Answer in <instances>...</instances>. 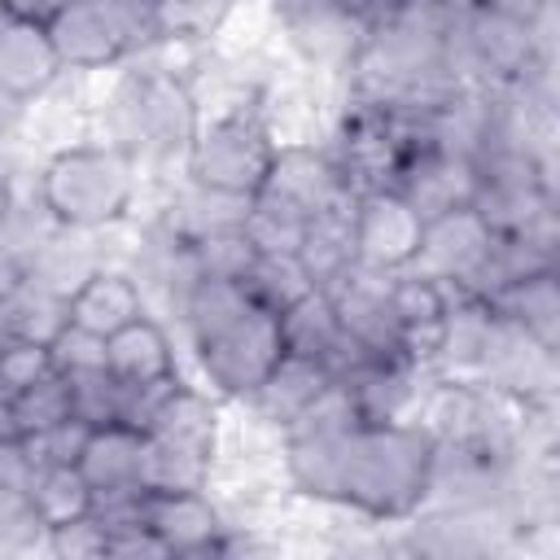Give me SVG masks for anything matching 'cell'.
Wrapping results in <instances>:
<instances>
[{"label": "cell", "mask_w": 560, "mask_h": 560, "mask_svg": "<svg viewBox=\"0 0 560 560\" xmlns=\"http://www.w3.org/2000/svg\"><path fill=\"white\" fill-rule=\"evenodd\" d=\"M394 192H402L411 201V210L429 223L438 214H451L459 206H472V192H477V166L459 153H446V149H416L402 171H398V184Z\"/></svg>", "instance_id": "obj_12"}, {"label": "cell", "mask_w": 560, "mask_h": 560, "mask_svg": "<svg viewBox=\"0 0 560 560\" xmlns=\"http://www.w3.org/2000/svg\"><path fill=\"white\" fill-rule=\"evenodd\" d=\"M232 13H236L232 4H188V0L153 4V35H158V44L192 48V44H206V39L223 35V26H228Z\"/></svg>", "instance_id": "obj_23"}, {"label": "cell", "mask_w": 560, "mask_h": 560, "mask_svg": "<svg viewBox=\"0 0 560 560\" xmlns=\"http://www.w3.org/2000/svg\"><path fill=\"white\" fill-rule=\"evenodd\" d=\"M74 468L88 481L92 499L96 494L144 486L140 481V468H144V433L131 429V424H96V429H88Z\"/></svg>", "instance_id": "obj_17"}, {"label": "cell", "mask_w": 560, "mask_h": 560, "mask_svg": "<svg viewBox=\"0 0 560 560\" xmlns=\"http://www.w3.org/2000/svg\"><path fill=\"white\" fill-rule=\"evenodd\" d=\"M0 542H13L22 551H31L35 542H44V525L31 508V494L0 486Z\"/></svg>", "instance_id": "obj_29"}, {"label": "cell", "mask_w": 560, "mask_h": 560, "mask_svg": "<svg viewBox=\"0 0 560 560\" xmlns=\"http://www.w3.org/2000/svg\"><path fill=\"white\" fill-rule=\"evenodd\" d=\"M26 289V262L0 241V306H9Z\"/></svg>", "instance_id": "obj_34"}, {"label": "cell", "mask_w": 560, "mask_h": 560, "mask_svg": "<svg viewBox=\"0 0 560 560\" xmlns=\"http://www.w3.org/2000/svg\"><path fill=\"white\" fill-rule=\"evenodd\" d=\"M52 368V350L48 341H31V337H4L0 341V402L13 407L26 389H35L39 381H48Z\"/></svg>", "instance_id": "obj_24"}, {"label": "cell", "mask_w": 560, "mask_h": 560, "mask_svg": "<svg viewBox=\"0 0 560 560\" xmlns=\"http://www.w3.org/2000/svg\"><path fill=\"white\" fill-rule=\"evenodd\" d=\"M26 551L22 547H13V542H0V560H22Z\"/></svg>", "instance_id": "obj_38"}, {"label": "cell", "mask_w": 560, "mask_h": 560, "mask_svg": "<svg viewBox=\"0 0 560 560\" xmlns=\"http://www.w3.org/2000/svg\"><path fill=\"white\" fill-rule=\"evenodd\" d=\"M48 350H52V368L61 376H79V372H101L105 368V341L83 332V328H70V324L48 341Z\"/></svg>", "instance_id": "obj_27"}, {"label": "cell", "mask_w": 560, "mask_h": 560, "mask_svg": "<svg viewBox=\"0 0 560 560\" xmlns=\"http://www.w3.org/2000/svg\"><path fill=\"white\" fill-rule=\"evenodd\" d=\"M350 232H354V267L376 271V276H398L416 267L424 219L411 210L402 192L385 188V192H368L354 201Z\"/></svg>", "instance_id": "obj_8"}, {"label": "cell", "mask_w": 560, "mask_h": 560, "mask_svg": "<svg viewBox=\"0 0 560 560\" xmlns=\"http://www.w3.org/2000/svg\"><path fill=\"white\" fill-rule=\"evenodd\" d=\"M61 61L48 44L39 9L26 4H0V92L18 105H31L52 92L61 79Z\"/></svg>", "instance_id": "obj_11"}, {"label": "cell", "mask_w": 560, "mask_h": 560, "mask_svg": "<svg viewBox=\"0 0 560 560\" xmlns=\"http://www.w3.org/2000/svg\"><path fill=\"white\" fill-rule=\"evenodd\" d=\"M105 538H109V529L96 516H83L74 525H61V529L44 534V547L52 551V560H101Z\"/></svg>", "instance_id": "obj_28"}, {"label": "cell", "mask_w": 560, "mask_h": 560, "mask_svg": "<svg viewBox=\"0 0 560 560\" xmlns=\"http://www.w3.org/2000/svg\"><path fill=\"white\" fill-rule=\"evenodd\" d=\"M245 289L254 293L258 306H267L271 315H280L284 306H293V302H298L302 293H311L315 284L306 280V271H302V262H298L293 254H262L258 267H254L249 280H245Z\"/></svg>", "instance_id": "obj_26"}, {"label": "cell", "mask_w": 560, "mask_h": 560, "mask_svg": "<svg viewBox=\"0 0 560 560\" xmlns=\"http://www.w3.org/2000/svg\"><path fill=\"white\" fill-rule=\"evenodd\" d=\"M140 315H149V302L136 284V276L122 267H92L66 298V324L83 328L101 341H109Z\"/></svg>", "instance_id": "obj_13"}, {"label": "cell", "mask_w": 560, "mask_h": 560, "mask_svg": "<svg viewBox=\"0 0 560 560\" xmlns=\"http://www.w3.org/2000/svg\"><path fill=\"white\" fill-rule=\"evenodd\" d=\"M219 560H280V547L267 542L254 529H223L219 538Z\"/></svg>", "instance_id": "obj_33"}, {"label": "cell", "mask_w": 560, "mask_h": 560, "mask_svg": "<svg viewBox=\"0 0 560 560\" xmlns=\"http://www.w3.org/2000/svg\"><path fill=\"white\" fill-rule=\"evenodd\" d=\"M48 44L61 61V70H109L131 57H144L153 35V4H127V0H70V4H39Z\"/></svg>", "instance_id": "obj_5"}, {"label": "cell", "mask_w": 560, "mask_h": 560, "mask_svg": "<svg viewBox=\"0 0 560 560\" xmlns=\"http://www.w3.org/2000/svg\"><path fill=\"white\" fill-rule=\"evenodd\" d=\"M171 560H219V542H206V547H188V551H175Z\"/></svg>", "instance_id": "obj_37"}, {"label": "cell", "mask_w": 560, "mask_h": 560, "mask_svg": "<svg viewBox=\"0 0 560 560\" xmlns=\"http://www.w3.org/2000/svg\"><path fill=\"white\" fill-rule=\"evenodd\" d=\"M9 416H13V433H18V438H35V433H48V429L74 420V402H70L66 376L52 372V376L39 381L35 389H26V394L9 407Z\"/></svg>", "instance_id": "obj_25"}, {"label": "cell", "mask_w": 560, "mask_h": 560, "mask_svg": "<svg viewBox=\"0 0 560 560\" xmlns=\"http://www.w3.org/2000/svg\"><path fill=\"white\" fill-rule=\"evenodd\" d=\"M350 214L354 206L346 210H332V214H319L306 223L302 232V245H298V262L306 271V280L315 289H332L337 280H346L354 271V232H350Z\"/></svg>", "instance_id": "obj_19"}, {"label": "cell", "mask_w": 560, "mask_h": 560, "mask_svg": "<svg viewBox=\"0 0 560 560\" xmlns=\"http://www.w3.org/2000/svg\"><path fill=\"white\" fill-rule=\"evenodd\" d=\"M481 302L490 306V315L499 324H508L525 341H534V346L556 354V346H560V284H556V267L538 271V276H525V280H512V284L494 289Z\"/></svg>", "instance_id": "obj_15"}, {"label": "cell", "mask_w": 560, "mask_h": 560, "mask_svg": "<svg viewBox=\"0 0 560 560\" xmlns=\"http://www.w3.org/2000/svg\"><path fill=\"white\" fill-rule=\"evenodd\" d=\"M249 206L262 210V214H271V219H284L293 228H306L319 214H332V210L354 206V197L341 184V171L328 158V149L293 140V144H280L276 149V162L267 171V184H262V192Z\"/></svg>", "instance_id": "obj_6"}, {"label": "cell", "mask_w": 560, "mask_h": 560, "mask_svg": "<svg viewBox=\"0 0 560 560\" xmlns=\"http://www.w3.org/2000/svg\"><path fill=\"white\" fill-rule=\"evenodd\" d=\"M83 438H88V424L83 420H66L48 433H35V438H22L35 468H52V464H74L79 451H83Z\"/></svg>", "instance_id": "obj_30"}, {"label": "cell", "mask_w": 560, "mask_h": 560, "mask_svg": "<svg viewBox=\"0 0 560 560\" xmlns=\"http://www.w3.org/2000/svg\"><path fill=\"white\" fill-rule=\"evenodd\" d=\"M31 508L44 525V534L61 529V525H74L83 516H92V490L88 481L79 477L74 464H52V468H39L35 481H31Z\"/></svg>", "instance_id": "obj_22"}, {"label": "cell", "mask_w": 560, "mask_h": 560, "mask_svg": "<svg viewBox=\"0 0 560 560\" xmlns=\"http://www.w3.org/2000/svg\"><path fill=\"white\" fill-rule=\"evenodd\" d=\"M140 529H149L171 556L223 538V512L210 490H149L140 508Z\"/></svg>", "instance_id": "obj_14"}, {"label": "cell", "mask_w": 560, "mask_h": 560, "mask_svg": "<svg viewBox=\"0 0 560 560\" xmlns=\"http://www.w3.org/2000/svg\"><path fill=\"white\" fill-rule=\"evenodd\" d=\"M105 372L127 389H158L175 381L179 368H175V346L166 328L153 315H140L136 324L114 332L105 341Z\"/></svg>", "instance_id": "obj_16"}, {"label": "cell", "mask_w": 560, "mask_h": 560, "mask_svg": "<svg viewBox=\"0 0 560 560\" xmlns=\"http://www.w3.org/2000/svg\"><path fill=\"white\" fill-rule=\"evenodd\" d=\"M13 206H18V197H13V184H9V175L0 171V232H4L9 214H13Z\"/></svg>", "instance_id": "obj_36"}, {"label": "cell", "mask_w": 560, "mask_h": 560, "mask_svg": "<svg viewBox=\"0 0 560 560\" xmlns=\"http://www.w3.org/2000/svg\"><path fill=\"white\" fill-rule=\"evenodd\" d=\"M22 109H26V105H18L13 96H4V92H0V140H4V136H9L13 127H18V118H22Z\"/></svg>", "instance_id": "obj_35"}, {"label": "cell", "mask_w": 560, "mask_h": 560, "mask_svg": "<svg viewBox=\"0 0 560 560\" xmlns=\"http://www.w3.org/2000/svg\"><path fill=\"white\" fill-rule=\"evenodd\" d=\"M328 385H332V376H328L324 363L284 354V359L271 368V376L258 385V394L249 398V407H254L262 420L289 429L302 411H311V407L319 402V394H324Z\"/></svg>", "instance_id": "obj_18"}, {"label": "cell", "mask_w": 560, "mask_h": 560, "mask_svg": "<svg viewBox=\"0 0 560 560\" xmlns=\"http://www.w3.org/2000/svg\"><path fill=\"white\" fill-rule=\"evenodd\" d=\"M280 31L289 35V44L319 70H346L354 66V57L368 44L372 31V9L359 4H280L276 9Z\"/></svg>", "instance_id": "obj_10"}, {"label": "cell", "mask_w": 560, "mask_h": 560, "mask_svg": "<svg viewBox=\"0 0 560 560\" xmlns=\"http://www.w3.org/2000/svg\"><path fill=\"white\" fill-rule=\"evenodd\" d=\"M433 464L438 438L424 420L359 424L346 442L337 503L381 525L416 521L433 499Z\"/></svg>", "instance_id": "obj_1"}, {"label": "cell", "mask_w": 560, "mask_h": 560, "mask_svg": "<svg viewBox=\"0 0 560 560\" xmlns=\"http://www.w3.org/2000/svg\"><path fill=\"white\" fill-rule=\"evenodd\" d=\"M136 162L114 144H61L35 175V201L57 232H101L136 206Z\"/></svg>", "instance_id": "obj_3"}, {"label": "cell", "mask_w": 560, "mask_h": 560, "mask_svg": "<svg viewBox=\"0 0 560 560\" xmlns=\"http://www.w3.org/2000/svg\"><path fill=\"white\" fill-rule=\"evenodd\" d=\"M192 354H197V368H201L214 398L249 402L258 394V385L271 376V368L284 359L280 324L267 306H254L249 315H241L219 337L192 346Z\"/></svg>", "instance_id": "obj_7"}, {"label": "cell", "mask_w": 560, "mask_h": 560, "mask_svg": "<svg viewBox=\"0 0 560 560\" xmlns=\"http://www.w3.org/2000/svg\"><path fill=\"white\" fill-rule=\"evenodd\" d=\"M258 302L245 289V280H197L179 306V319L188 328V341L201 346L210 337H219L223 328H232L241 315H249Z\"/></svg>", "instance_id": "obj_20"}, {"label": "cell", "mask_w": 560, "mask_h": 560, "mask_svg": "<svg viewBox=\"0 0 560 560\" xmlns=\"http://www.w3.org/2000/svg\"><path fill=\"white\" fill-rule=\"evenodd\" d=\"M101 560H171V551H166L149 529L131 525V529H109Z\"/></svg>", "instance_id": "obj_31"}, {"label": "cell", "mask_w": 560, "mask_h": 560, "mask_svg": "<svg viewBox=\"0 0 560 560\" xmlns=\"http://www.w3.org/2000/svg\"><path fill=\"white\" fill-rule=\"evenodd\" d=\"M35 472H39V468H35V459H31L26 442H22V438H0V486L31 494Z\"/></svg>", "instance_id": "obj_32"}, {"label": "cell", "mask_w": 560, "mask_h": 560, "mask_svg": "<svg viewBox=\"0 0 560 560\" xmlns=\"http://www.w3.org/2000/svg\"><path fill=\"white\" fill-rule=\"evenodd\" d=\"M197 127H201V101L192 79L179 70H162V66L122 70V79L105 101V144H114L131 162L140 158L184 162Z\"/></svg>", "instance_id": "obj_2"}, {"label": "cell", "mask_w": 560, "mask_h": 560, "mask_svg": "<svg viewBox=\"0 0 560 560\" xmlns=\"http://www.w3.org/2000/svg\"><path fill=\"white\" fill-rule=\"evenodd\" d=\"M276 149L280 140L271 131L262 92H249L228 109L201 114V127L184 153V175L197 192L228 197V201H254L267 184Z\"/></svg>", "instance_id": "obj_4"}, {"label": "cell", "mask_w": 560, "mask_h": 560, "mask_svg": "<svg viewBox=\"0 0 560 560\" xmlns=\"http://www.w3.org/2000/svg\"><path fill=\"white\" fill-rule=\"evenodd\" d=\"M184 245H188V262H192L197 280H249V271L262 258L254 236L245 232V223L201 232V236H192Z\"/></svg>", "instance_id": "obj_21"}, {"label": "cell", "mask_w": 560, "mask_h": 560, "mask_svg": "<svg viewBox=\"0 0 560 560\" xmlns=\"http://www.w3.org/2000/svg\"><path fill=\"white\" fill-rule=\"evenodd\" d=\"M494 249V232L490 223L472 210V206H459L451 214H438L424 223V236H420V254H416V267L420 276L446 284L451 293H472L486 258Z\"/></svg>", "instance_id": "obj_9"}]
</instances>
